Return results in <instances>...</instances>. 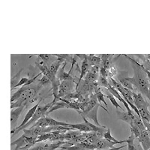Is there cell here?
<instances>
[{"label":"cell","instance_id":"6da1fadb","mask_svg":"<svg viewBox=\"0 0 150 150\" xmlns=\"http://www.w3.org/2000/svg\"><path fill=\"white\" fill-rule=\"evenodd\" d=\"M127 59L131 61V65L134 70V76L132 77H128V80L132 83L134 87L136 88L137 92H140L143 96H145L146 98H149V82L147 78L146 74L143 69L141 64L135 61L134 59L131 58L127 55H125Z\"/></svg>","mask_w":150,"mask_h":150},{"label":"cell","instance_id":"7a4b0ae2","mask_svg":"<svg viewBox=\"0 0 150 150\" xmlns=\"http://www.w3.org/2000/svg\"><path fill=\"white\" fill-rule=\"evenodd\" d=\"M42 89L41 86L36 85L35 86H25L23 92L17 101L11 104V109L20 108V107H26L28 102H31L32 99Z\"/></svg>","mask_w":150,"mask_h":150},{"label":"cell","instance_id":"3957f363","mask_svg":"<svg viewBox=\"0 0 150 150\" xmlns=\"http://www.w3.org/2000/svg\"><path fill=\"white\" fill-rule=\"evenodd\" d=\"M51 106H52V102L49 103V104H45V105H43V106H40V104H39V105H38V107L37 109H36V110H35V112L33 116L31 118V120H29V121L28 122L26 123V124L24 126H23L21 128H20V129H18L17 131H16L15 132H14V133L11 135V137L14 136V135L17 134H18L20 131H23V130L26 129L28 127L30 126V125H34L36 122L38 121V120H39L41 117H45V116H46L47 112L48 110L50 108V107H51Z\"/></svg>","mask_w":150,"mask_h":150},{"label":"cell","instance_id":"277c9868","mask_svg":"<svg viewBox=\"0 0 150 150\" xmlns=\"http://www.w3.org/2000/svg\"><path fill=\"white\" fill-rule=\"evenodd\" d=\"M36 140L37 138L34 137H28L23 134L20 137L15 141L12 142L11 143V146H16V148L14 150H27L33 147L35 144H36Z\"/></svg>","mask_w":150,"mask_h":150},{"label":"cell","instance_id":"5b68a950","mask_svg":"<svg viewBox=\"0 0 150 150\" xmlns=\"http://www.w3.org/2000/svg\"><path fill=\"white\" fill-rule=\"evenodd\" d=\"M50 126L68 127V123L59 122L57 120H54V119L47 117V116H45V117H41L38 121L36 122L31 127H41V128H45V127Z\"/></svg>","mask_w":150,"mask_h":150},{"label":"cell","instance_id":"8992f818","mask_svg":"<svg viewBox=\"0 0 150 150\" xmlns=\"http://www.w3.org/2000/svg\"><path fill=\"white\" fill-rule=\"evenodd\" d=\"M76 87V83L71 81H62L60 83L59 87L58 95H57V100L60 98H63L68 94L74 92V89Z\"/></svg>","mask_w":150,"mask_h":150},{"label":"cell","instance_id":"52a82bcc","mask_svg":"<svg viewBox=\"0 0 150 150\" xmlns=\"http://www.w3.org/2000/svg\"><path fill=\"white\" fill-rule=\"evenodd\" d=\"M125 143V140H118L116 142H112L106 140L105 139H99L96 140L94 142L93 145L95 146L96 149H107L113 148L116 144H122V143Z\"/></svg>","mask_w":150,"mask_h":150},{"label":"cell","instance_id":"ba28073f","mask_svg":"<svg viewBox=\"0 0 150 150\" xmlns=\"http://www.w3.org/2000/svg\"><path fill=\"white\" fill-rule=\"evenodd\" d=\"M35 65L36 66L40 69V72L42 74L43 76H45V77H47V78L50 80V82L51 83L56 78V76L52 74L51 72L50 71L47 65L41 59L38 58V57L37 61L35 62Z\"/></svg>","mask_w":150,"mask_h":150},{"label":"cell","instance_id":"9c48e42d","mask_svg":"<svg viewBox=\"0 0 150 150\" xmlns=\"http://www.w3.org/2000/svg\"><path fill=\"white\" fill-rule=\"evenodd\" d=\"M99 107H101L102 109H104V110H106L107 112H108V113H109V112L108 111V109H107V108H104L103 106H101V105H100L99 104H98L97 105H96V107H94V108H92V109L89 112H88L87 113H86V114H84V115H81V116H84V117H86V118H89V119L92 120V121L95 122V125H97V126L102 127V125H101L98 122V110Z\"/></svg>","mask_w":150,"mask_h":150},{"label":"cell","instance_id":"30bf717a","mask_svg":"<svg viewBox=\"0 0 150 150\" xmlns=\"http://www.w3.org/2000/svg\"><path fill=\"white\" fill-rule=\"evenodd\" d=\"M60 150H95L96 149L94 145L88 144V143L83 142L80 143H77L74 145H72L71 146H66L63 145L62 146Z\"/></svg>","mask_w":150,"mask_h":150},{"label":"cell","instance_id":"8fae6325","mask_svg":"<svg viewBox=\"0 0 150 150\" xmlns=\"http://www.w3.org/2000/svg\"><path fill=\"white\" fill-rule=\"evenodd\" d=\"M138 140L143 150H150V137L146 130L144 129L140 131Z\"/></svg>","mask_w":150,"mask_h":150},{"label":"cell","instance_id":"7c38bea8","mask_svg":"<svg viewBox=\"0 0 150 150\" xmlns=\"http://www.w3.org/2000/svg\"><path fill=\"white\" fill-rule=\"evenodd\" d=\"M40 103H41V101H39V102L37 104H35V105L34 107H33V108H30V109L29 110V111H28L27 113H26V116H25V118H24V120H23V121L22 122V123H21V124L20 125H19L18 127H16V128H14V130H11V135L13 134H14L16 131H17V130H18V129L21 128L23 126H24V125H26V123H27L28 122H29V120H31V118H32L33 116V115H34L36 109H37V108H38V105H39V104H40Z\"/></svg>","mask_w":150,"mask_h":150},{"label":"cell","instance_id":"4fadbf2b","mask_svg":"<svg viewBox=\"0 0 150 150\" xmlns=\"http://www.w3.org/2000/svg\"><path fill=\"white\" fill-rule=\"evenodd\" d=\"M67 65V62H65V64L59 71V74L58 76H56V77L59 80L60 82H62V81H71L74 82V83H76L77 85V82H76V80L74 77H72L71 75L69 73H67L65 71V67Z\"/></svg>","mask_w":150,"mask_h":150},{"label":"cell","instance_id":"5bb4252c","mask_svg":"<svg viewBox=\"0 0 150 150\" xmlns=\"http://www.w3.org/2000/svg\"><path fill=\"white\" fill-rule=\"evenodd\" d=\"M24 108H25V107H20V108L11 109V130H14L15 128L19 116H21V114L23 111Z\"/></svg>","mask_w":150,"mask_h":150},{"label":"cell","instance_id":"9a60e30c","mask_svg":"<svg viewBox=\"0 0 150 150\" xmlns=\"http://www.w3.org/2000/svg\"><path fill=\"white\" fill-rule=\"evenodd\" d=\"M89 68H90V65H89V61L87 59V55H86L85 58H84V59L82 62V65H81V69H80V76L77 83V85H76V90L77 89V87L79 86V85L81 83V81H82L83 78L89 72Z\"/></svg>","mask_w":150,"mask_h":150},{"label":"cell","instance_id":"2e32d148","mask_svg":"<svg viewBox=\"0 0 150 150\" xmlns=\"http://www.w3.org/2000/svg\"><path fill=\"white\" fill-rule=\"evenodd\" d=\"M63 62H65V61H64L62 59L58 58V57H57V59L55 60L54 62H50V64H49V65H47V67L48 68H49L50 71L51 72L52 74L56 77L57 72L59 71L60 66H61V65L63 63Z\"/></svg>","mask_w":150,"mask_h":150},{"label":"cell","instance_id":"e0dca14e","mask_svg":"<svg viewBox=\"0 0 150 150\" xmlns=\"http://www.w3.org/2000/svg\"><path fill=\"white\" fill-rule=\"evenodd\" d=\"M62 108H68V109H70V107L67 104L66 102L65 101H62V100H59V101H56V102L53 103L52 102V106L50 107L48 111L47 112V115H48L49 113L50 112H53L54 110H59V109H62Z\"/></svg>","mask_w":150,"mask_h":150},{"label":"cell","instance_id":"ac0fdd59","mask_svg":"<svg viewBox=\"0 0 150 150\" xmlns=\"http://www.w3.org/2000/svg\"><path fill=\"white\" fill-rule=\"evenodd\" d=\"M134 113L135 112H134L133 115H130L127 111L126 112L125 111H124V112H120V111L116 110V114H117L118 119L125 122H127L129 125L132 122V120H133V117L134 116Z\"/></svg>","mask_w":150,"mask_h":150},{"label":"cell","instance_id":"d6986e66","mask_svg":"<svg viewBox=\"0 0 150 150\" xmlns=\"http://www.w3.org/2000/svg\"><path fill=\"white\" fill-rule=\"evenodd\" d=\"M68 128H71L73 130H77L80 131L82 133H89L91 132V130L87 126L85 123H81V124H68Z\"/></svg>","mask_w":150,"mask_h":150},{"label":"cell","instance_id":"ffe728a7","mask_svg":"<svg viewBox=\"0 0 150 150\" xmlns=\"http://www.w3.org/2000/svg\"><path fill=\"white\" fill-rule=\"evenodd\" d=\"M87 59L89 61V63L91 66L92 65H98V66H100V65L101 63V57L96 56V55H87Z\"/></svg>","mask_w":150,"mask_h":150},{"label":"cell","instance_id":"44dd1931","mask_svg":"<svg viewBox=\"0 0 150 150\" xmlns=\"http://www.w3.org/2000/svg\"><path fill=\"white\" fill-rule=\"evenodd\" d=\"M105 96H106V97L108 98L109 99L110 101V102L112 103V105L115 106V108H117V109H118V108H120V109H121L122 110L125 111L124 109H123V108H122L121 106H120V104H118V102H117V101H116V98H115L114 96H112V94H111L110 92L109 91H108L107 89H105Z\"/></svg>","mask_w":150,"mask_h":150},{"label":"cell","instance_id":"7402d4cb","mask_svg":"<svg viewBox=\"0 0 150 150\" xmlns=\"http://www.w3.org/2000/svg\"><path fill=\"white\" fill-rule=\"evenodd\" d=\"M82 116V118L83 119L84 123H85L87 126L89 127V129L91 130V132H94V131H99V130L102 129V128H106V127H104V126H102V127L97 126V125H96L95 124H92V123H90L89 122H88V120H86V117H84V116Z\"/></svg>","mask_w":150,"mask_h":150},{"label":"cell","instance_id":"603a6c76","mask_svg":"<svg viewBox=\"0 0 150 150\" xmlns=\"http://www.w3.org/2000/svg\"><path fill=\"white\" fill-rule=\"evenodd\" d=\"M134 136L132 133H131V135L129 136L127 140H125V143H128V150H137L134 144Z\"/></svg>","mask_w":150,"mask_h":150},{"label":"cell","instance_id":"cb8c5ba5","mask_svg":"<svg viewBox=\"0 0 150 150\" xmlns=\"http://www.w3.org/2000/svg\"><path fill=\"white\" fill-rule=\"evenodd\" d=\"M98 86H102V87H105L106 89L110 85V83L109 80H108V78H104V77H101V76H99L98 79Z\"/></svg>","mask_w":150,"mask_h":150},{"label":"cell","instance_id":"d4e9b609","mask_svg":"<svg viewBox=\"0 0 150 150\" xmlns=\"http://www.w3.org/2000/svg\"><path fill=\"white\" fill-rule=\"evenodd\" d=\"M103 138L105 139L106 140H108V141H112V142L118 141V140H116V139H115L114 137L112 136V134H111L110 128H108V129H107V131L104 132Z\"/></svg>","mask_w":150,"mask_h":150},{"label":"cell","instance_id":"484cf974","mask_svg":"<svg viewBox=\"0 0 150 150\" xmlns=\"http://www.w3.org/2000/svg\"><path fill=\"white\" fill-rule=\"evenodd\" d=\"M108 77H112L113 76L117 74L118 70L116 67L114 65H112L110 66V68L108 69Z\"/></svg>","mask_w":150,"mask_h":150},{"label":"cell","instance_id":"4316f807","mask_svg":"<svg viewBox=\"0 0 150 150\" xmlns=\"http://www.w3.org/2000/svg\"><path fill=\"white\" fill-rule=\"evenodd\" d=\"M38 81H39V82H38V85L39 86H41V88H43L44 86H45L48 85V84H50L51 83L50 82V80L47 77H45V76H42L41 80H39Z\"/></svg>","mask_w":150,"mask_h":150},{"label":"cell","instance_id":"83f0119b","mask_svg":"<svg viewBox=\"0 0 150 150\" xmlns=\"http://www.w3.org/2000/svg\"><path fill=\"white\" fill-rule=\"evenodd\" d=\"M29 77H23V78H21V80H19L18 83H17V84H15L13 88H11V90H13L14 89H16V88H17V87L19 86H23L29 81Z\"/></svg>","mask_w":150,"mask_h":150},{"label":"cell","instance_id":"f1b7e54d","mask_svg":"<svg viewBox=\"0 0 150 150\" xmlns=\"http://www.w3.org/2000/svg\"><path fill=\"white\" fill-rule=\"evenodd\" d=\"M38 58L41 59L47 65H49L50 63V55L48 54H38L37 55Z\"/></svg>","mask_w":150,"mask_h":150},{"label":"cell","instance_id":"f546056e","mask_svg":"<svg viewBox=\"0 0 150 150\" xmlns=\"http://www.w3.org/2000/svg\"><path fill=\"white\" fill-rule=\"evenodd\" d=\"M100 71V74H101L100 76L104 77V78H108V73L107 69L100 67V71Z\"/></svg>","mask_w":150,"mask_h":150}]
</instances>
